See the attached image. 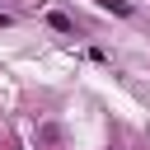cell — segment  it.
<instances>
[{
    "instance_id": "cell-1",
    "label": "cell",
    "mask_w": 150,
    "mask_h": 150,
    "mask_svg": "<svg viewBox=\"0 0 150 150\" xmlns=\"http://www.w3.org/2000/svg\"><path fill=\"white\" fill-rule=\"evenodd\" d=\"M47 23H52V28H56V33H70V28H75V23H70V19H66V14H47Z\"/></svg>"
},
{
    "instance_id": "cell-2",
    "label": "cell",
    "mask_w": 150,
    "mask_h": 150,
    "mask_svg": "<svg viewBox=\"0 0 150 150\" xmlns=\"http://www.w3.org/2000/svg\"><path fill=\"white\" fill-rule=\"evenodd\" d=\"M98 5H103V9H112V14H131V5H127V0H98Z\"/></svg>"
}]
</instances>
